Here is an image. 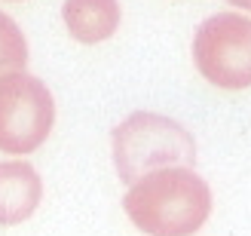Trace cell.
I'll use <instances>...</instances> for the list:
<instances>
[{"instance_id":"cell-1","label":"cell","mask_w":251,"mask_h":236,"mask_svg":"<svg viewBox=\"0 0 251 236\" xmlns=\"http://www.w3.org/2000/svg\"><path fill=\"white\" fill-rule=\"evenodd\" d=\"M123 209L147 236H190L211 215V190L193 169H159L132 184Z\"/></svg>"},{"instance_id":"cell-2","label":"cell","mask_w":251,"mask_h":236,"mask_svg":"<svg viewBox=\"0 0 251 236\" xmlns=\"http://www.w3.org/2000/svg\"><path fill=\"white\" fill-rule=\"evenodd\" d=\"M196 163L193 135L172 117L153 110H135L114 129V166L126 184H135L159 169Z\"/></svg>"},{"instance_id":"cell-3","label":"cell","mask_w":251,"mask_h":236,"mask_svg":"<svg viewBox=\"0 0 251 236\" xmlns=\"http://www.w3.org/2000/svg\"><path fill=\"white\" fill-rule=\"evenodd\" d=\"M55 102L31 74H9L0 77V151L25 157L37 151L52 132Z\"/></svg>"},{"instance_id":"cell-4","label":"cell","mask_w":251,"mask_h":236,"mask_svg":"<svg viewBox=\"0 0 251 236\" xmlns=\"http://www.w3.org/2000/svg\"><path fill=\"white\" fill-rule=\"evenodd\" d=\"M196 71L218 89L251 86V19L239 12H218L196 28Z\"/></svg>"},{"instance_id":"cell-5","label":"cell","mask_w":251,"mask_h":236,"mask_svg":"<svg viewBox=\"0 0 251 236\" xmlns=\"http://www.w3.org/2000/svg\"><path fill=\"white\" fill-rule=\"evenodd\" d=\"M43 200V181L25 159L0 163V224L12 227L28 221Z\"/></svg>"},{"instance_id":"cell-6","label":"cell","mask_w":251,"mask_h":236,"mask_svg":"<svg viewBox=\"0 0 251 236\" xmlns=\"http://www.w3.org/2000/svg\"><path fill=\"white\" fill-rule=\"evenodd\" d=\"M120 0H65L61 19L74 40L104 43L120 28Z\"/></svg>"},{"instance_id":"cell-7","label":"cell","mask_w":251,"mask_h":236,"mask_svg":"<svg viewBox=\"0 0 251 236\" xmlns=\"http://www.w3.org/2000/svg\"><path fill=\"white\" fill-rule=\"evenodd\" d=\"M28 61V40L6 12H0V77L25 71Z\"/></svg>"},{"instance_id":"cell-8","label":"cell","mask_w":251,"mask_h":236,"mask_svg":"<svg viewBox=\"0 0 251 236\" xmlns=\"http://www.w3.org/2000/svg\"><path fill=\"white\" fill-rule=\"evenodd\" d=\"M227 3H233V6H239V9H251V0H227Z\"/></svg>"}]
</instances>
